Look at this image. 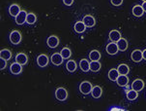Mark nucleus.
Instances as JSON below:
<instances>
[{
	"mask_svg": "<svg viewBox=\"0 0 146 111\" xmlns=\"http://www.w3.org/2000/svg\"><path fill=\"white\" fill-rule=\"evenodd\" d=\"M21 11V7H19L18 4H12L11 6L9 7V13L13 17H17Z\"/></svg>",
	"mask_w": 146,
	"mask_h": 111,
	"instance_id": "dca6fc26",
	"label": "nucleus"
},
{
	"mask_svg": "<svg viewBox=\"0 0 146 111\" xmlns=\"http://www.w3.org/2000/svg\"><path fill=\"white\" fill-rule=\"evenodd\" d=\"M82 22L85 24V26H87V28H93L96 24L95 18H94L93 16H91V15H86V16H84Z\"/></svg>",
	"mask_w": 146,
	"mask_h": 111,
	"instance_id": "0eeeda50",
	"label": "nucleus"
},
{
	"mask_svg": "<svg viewBox=\"0 0 146 111\" xmlns=\"http://www.w3.org/2000/svg\"><path fill=\"white\" fill-rule=\"evenodd\" d=\"M16 61L21 65H25L26 63H28V57L24 53H19L18 55L16 56Z\"/></svg>",
	"mask_w": 146,
	"mask_h": 111,
	"instance_id": "9d476101",
	"label": "nucleus"
},
{
	"mask_svg": "<svg viewBox=\"0 0 146 111\" xmlns=\"http://www.w3.org/2000/svg\"><path fill=\"white\" fill-rule=\"evenodd\" d=\"M111 110H122V109H119V108H112Z\"/></svg>",
	"mask_w": 146,
	"mask_h": 111,
	"instance_id": "c9c22d12",
	"label": "nucleus"
},
{
	"mask_svg": "<svg viewBox=\"0 0 146 111\" xmlns=\"http://www.w3.org/2000/svg\"><path fill=\"white\" fill-rule=\"evenodd\" d=\"M116 82H117L118 86H121V87H126V86L128 85L129 83V78L127 75H119V77L117 78V80H116Z\"/></svg>",
	"mask_w": 146,
	"mask_h": 111,
	"instance_id": "f3484780",
	"label": "nucleus"
},
{
	"mask_svg": "<svg viewBox=\"0 0 146 111\" xmlns=\"http://www.w3.org/2000/svg\"><path fill=\"white\" fill-rule=\"evenodd\" d=\"M37 63H38V65L40 66V67H46V66L48 65V56L44 55V54L39 55L38 58H37Z\"/></svg>",
	"mask_w": 146,
	"mask_h": 111,
	"instance_id": "1a4fd4ad",
	"label": "nucleus"
},
{
	"mask_svg": "<svg viewBox=\"0 0 146 111\" xmlns=\"http://www.w3.org/2000/svg\"><path fill=\"white\" fill-rule=\"evenodd\" d=\"M137 97H138V94L137 91H135L133 89L127 92V98L129 100H137Z\"/></svg>",
	"mask_w": 146,
	"mask_h": 111,
	"instance_id": "cd10ccee",
	"label": "nucleus"
},
{
	"mask_svg": "<svg viewBox=\"0 0 146 111\" xmlns=\"http://www.w3.org/2000/svg\"><path fill=\"white\" fill-rule=\"evenodd\" d=\"M10 41L14 45H18L21 42V33L19 30H13L10 34Z\"/></svg>",
	"mask_w": 146,
	"mask_h": 111,
	"instance_id": "f03ea898",
	"label": "nucleus"
},
{
	"mask_svg": "<svg viewBox=\"0 0 146 111\" xmlns=\"http://www.w3.org/2000/svg\"><path fill=\"white\" fill-rule=\"evenodd\" d=\"M131 58H132V61H135V63H139L143 59L142 52L140 50H135L132 53V55H131Z\"/></svg>",
	"mask_w": 146,
	"mask_h": 111,
	"instance_id": "ddd939ff",
	"label": "nucleus"
},
{
	"mask_svg": "<svg viewBox=\"0 0 146 111\" xmlns=\"http://www.w3.org/2000/svg\"><path fill=\"white\" fill-rule=\"evenodd\" d=\"M76 63L74 60H70L67 61L66 63V68L67 70L69 71V72H75L76 69Z\"/></svg>",
	"mask_w": 146,
	"mask_h": 111,
	"instance_id": "4be33fe9",
	"label": "nucleus"
},
{
	"mask_svg": "<svg viewBox=\"0 0 146 111\" xmlns=\"http://www.w3.org/2000/svg\"><path fill=\"white\" fill-rule=\"evenodd\" d=\"M121 38H122V37H121L120 31L116 30V29H113V30H111L110 32V39L111 42H116V43H117Z\"/></svg>",
	"mask_w": 146,
	"mask_h": 111,
	"instance_id": "4468645a",
	"label": "nucleus"
},
{
	"mask_svg": "<svg viewBox=\"0 0 146 111\" xmlns=\"http://www.w3.org/2000/svg\"><path fill=\"white\" fill-rule=\"evenodd\" d=\"M117 70L119 71V74L121 75H127L129 73V71H130V68H129V66L127 65H120L119 66L117 67Z\"/></svg>",
	"mask_w": 146,
	"mask_h": 111,
	"instance_id": "bb28decb",
	"label": "nucleus"
},
{
	"mask_svg": "<svg viewBox=\"0 0 146 111\" xmlns=\"http://www.w3.org/2000/svg\"><path fill=\"white\" fill-rule=\"evenodd\" d=\"M143 88H144V82L141 79H137L132 84V89L137 91V92H140L141 90H143Z\"/></svg>",
	"mask_w": 146,
	"mask_h": 111,
	"instance_id": "f8f14e48",
	"label": "nucleus"
},
{
	"mask_svg": "<svg viewBox=\"0 0 146 111\" xmlns=\"http://www.w3.org/2000/svg\"><path fill=\"white\" fill-rule=\"evenodd\" d=\"M46 44H48V46L49 48H52V49L56 48V47L59 45V38L55 35L49 36L48 38V40H46Z\"/></svg>",
	"mask_w": 146,
	"mask_h": 111,
	"instance_id": "423d86ee",
	"label": "nucleus"
},
{
	"mask_svg": "<svg viewBox=\"0 0 146 111\" xmlns=\"http://www.w3.org/2000/svg\"><path fill=\"white\" fill-rule=\"evenodd\" d=\"M118 51H119V48H118L116 42H111L106 45V53L110 55H116Z\"/></svg>",
	"mask_w": 146,
	"mask_h": 111,
	"instance_id": "39448f33",
	"label": "nucleus"
},
{
	"mask_svg": "<svg viewBox=\"0 0 146 111\" xmlns=\"http://www.w3.org/2000/svg\"><path fill=\"white\" fill-rule=\"evenodd\" d=\"M117 46H118V48H119V51L125 52L128 49V41H127V39L121 38L120 40L117 42Z\"/></svg>",
	"mask_w": 146,
	"mask_h": 111,
	"instance_id": "412c9836",
	"label": "nucleus"
},
{
	"mask_svg": "<svg viewBox=\"0 0 146 111\" xmlns=\"http://www.w3.org/2000/svg\"><path fill=\"white\" fill-rule=\"evenodd\" d=\"M119 71L117 69H115V68H111L110 70V72H108V78L110 79L111 81H116L117 80V78L119 77Z\"/></svg>",
	"mask_w": 146,
	"mask_h": 111,
	"instance_id": "393cba45",
	"label": "nucleus"
},
{
	"mask_svg": "<svg viewBox=\"0 0 146 111\" xmlns=\"http://www.w3.org/2000/svg\"><path fill=\"white\" fill-rule=\"evenodd\" d=\"M10 71H11V73L15 74V75L21 74L22 72V65L16 61V63H12L11 66H10Z\"/></svg>",
	"mask_w": 146,
	"mask_h": 111,
	"instance_id": "9b49d317",
	"label": "nucleus"
},
{
	"mask_svg": "<svg viewBox=\"0 0 146 111\" xmlns=\"http://www.w3.org/2000/svg\"><path fill=\"white\" fill-rule=\"evenodd\" d=\"M89 59L90 61H100L101 59V53L97 50H93L89 54Z\"/></svg>",
	"mask_w": 146,
	"mask_h": 111,
	"instance_id": "a878e982",
	"label": "nucleus"
},
{
	"mask_svg": "<svg viewBox=\"0 0 146 111\" xmlns=\"http://www.w3.org/2000/svg\"><path fill=\"white\" fill-rule=\"evenodd\" d=\"M102 65L99 63V61H90V70L93 72H98L101 69Z\"/></svg>",
	"mask_w": 146,
	"mask_h": 111,
	"instance_id": "b1692460",
	"label": "nucleus"
},
{
	"mask_svg": "<svg viewBox=\"0 0 146 111\" xmlns=\"http://www.w3.org/2000/svg\"><path fill=\"white\" fill-rule=\"evenodd\" d=\"M55 98L60 102H64L68 98V92L65 88H58L55 91Z\"/></svg>",
	"mask_w": 146,
	"mask_h": 111,
	"instance_id": "7ed1b4c3",
	"label": "nucleus"
},
{
	"mask_svg": "<svg viewBox=\"0 0 146 111\" xmlns=\"http://www.w3.org/2000/svg\"><path fill=\"white\" fill-rule=\"evenodd\" d=\"M61 56L63 57L64 60H67V59H69L72 55V51L70 50L69 48H63L62 50L60 52Z\"/></svg>",
	"mask_w": 146,
	"mask_h": 111,
	"instance_id": "c756f323",
	"label": "nucleus"
},
{
	"mask_svg": "<svg viewBox=\"0 0 146 111\" xmlns=\"http://www.w3.org/2000/svg\"><path fill=\"white\" fill-rule=\"evenodd\" d=\"M142 1H143V2H144V1H146V0H142Z\"/></svg>",
	"mask_w": 146,
	"mask_h": 111,
	"instance_id": "e433bc0d",
	"label": "nucleus"
},
{
	"mask_svg": "<svg viewBox=\"0 0 146 111\" xmlns=\"http://www.w3.org/2000/svg\"><path fill=\"white\" fill-rule=\"evenodd\" d=\"M26 18H27L26 11H24V10H21V11L19 12V14L18 15V16L15 17V21H16L17 24H19V26H21V24H23L26 22Z\"/></svg>",
	"mask_w": 146,
	"mask_h": 111,
	"instance_id": "20e7f679",
	"label": "nucleus"
},
{
	"mask_svg": "<svg viewBox=\"0 0 146 111\" xmlns=\"http://www.w3.org/2000/svg\"><path fill=\"white\" fill-rule=\"evenodd\" d=\"M142 57H143V60L146 61V49L142 52Z\"/></svg>",
	"mask_w": 146,
	"mask_h": 111,
	"instance_id": "72a5a7b5",
	"label": "nucleus"
},
{
	"mask_svg": "<svg viewBox=\"0 0 146 111\" xmlns=\"http://www.w3.org/2000/svg\"><path fill=\"white\" fill-rule=\"evenodd\" d=\"M142 7H143V10H144V12H146V1L143 2L142 4Z\"/></svg>",
	"mask_w": 146,
	"mask_h": 111,
	"instance_id": "f704fd0d",
	"label": "nucleus"
},
{
	"mask_svg": "<svg viewBox=\"0 0 146 111\" xmlns=\"http://www.w3.org/2000/svg\"><path fill=\"white\" fill-rule=\"evenodd\" d=\"M63 60H64V59H63V57L61 56L60 53H54L53 55L51 56V58H50L51 63H52L54 65H62Z\"/></svg>",
	"mask_w": 146,
	"mask_h": 111,
	"instance_id": "6e6552de",
	"label": "nucleus"
},
{
	"mask_svg": "<svg viewBox=\"0 0 146 111\" xmlns=\"http://www.w3.org/2000/svg\"><path fill=\"white\" fill-rule=\"evenodd\" d=\"M111 4L114 5V6H120L123 3V0H110Z\"/></svg>",
	"mask_w": 146,
	"mask_h": 111,
	"instance_id": "2f4dec72",
	"label": "nucleus"
},
{
	"mask_svg": "<svg viewBox=\"0 0 146 111\" xmlns=\"http://www.w3.org/2000/svg\"><path fill=\"white\" fill-rule=\"evenodd\" d=\"M6 65H7V61L0 58V69L3 70L4 68H6Z\"/></svg>",
	"mask_w": 146,
	"mask_h": 111,
	"instance_id": "7c9ffc66",
	"label": "nucleus"
},
{
	"mask_svg": "<svg viewBox=\"0 0 146 111\" xmlns=\"http://www.w3.org/2000/svg\"><path fill=\"white\" fill-rule=\"evenodd\" d=\"M63 3L67 6H71L74 3V0H63Z\"/></svg>",
	"mask_w": 146,
	"mask_h": 111,
	"instance_id": "473e14b6",
	"label": "nucleus"
},
{
	"mask_svg": "<svg viewBox=\"0 0 146 111\" xmlns=\"http://www.w3.org/2000/svg\"><path fill=\"white\" fill-rule=\"evenodd\" d=\"M143 14H144V10H143V7L140 6V5H135L133 8V15L135 17L139 18V17L143 16Z\"/></svg>",
	"mask_w": 146,
	"mask_h": 111,
	"instance_id": "a211bd4d",
	"label": "nucleus"
},
{
	"mask_svg": "<svg viewBox=\"0 0 146 111\" xmlns=\"http://www.w3.org/2000/svg\"><path fill=\"white\" fill-rule=\"evenodd\" d=\"M92 89H93V86L92 84L88 81H83L82 83L80 85V91L81 94L83 95H88V94H91L92 92Z\"/></svg>",
	"mask_w": 146,
	"mask_h": 111,
	"instance_id": "f257e3e1",
	"label": "nucleus"
},
{
	"mask_svg": "<svg viewBox=\"0 0 146 111\" xmlns=\"http://www.w3.org/2000/svg\"><path fill=\"white\" fill-rule=\"evenodd\" d=\"M80 67L83 72H88V71L90 70V63L88 61V60L83 59L80 63Z\"/></svg>",
	"mask_w": 146,
	"mask_h": 111,
	"instance_id": "aec40b11",
	"label": "nucleus"
},
{
	"mask_svg": "<svg viewBox=\"0 0 146 111\" xmlns=\"http://www.w3.org/2000/svg\"><path fill=\"white\" fill-rule=\"evenodd\" d=\"M0 58L4 59L6 61H9L12 59V52L8 49H3L0 51Z\"/></svg>",
	"mask_w": 146,
	"mask_h": 111,
	"instance_id": "5701e85b",
	"label": "nucleus"
},
{
	"mask_svg": "<svg viewBox=\"0 0 146 111\" xmlns=\"http://www.w3.org/2000/svg\"><path fill=\"white\" fill-rule=\"evenodd\" d=\"M87 26H85V24L83 23V22H76L75 24V26H74V28H75V31L76 33H83L84 31H85V29Z\"/></svg>",
	"mask_w": 146,
	"mask_h": 111,
	"instance_id": "2eb2a0df",
	"label": "nucleus"
},
{
	"mask_svg": "<svg viewBox=\"0 0 146 111\" xmlns=\"http://www.w3.org/2000/svg\"><path fill=\"white\" fill-rule=\"evenodd\" d=\"M102 94H103V90L100 86H94L92 89V92H91V95L94 98H99L102 97Z\"/></svg>",
	"mask_w": 146,
	"mask_h": 111,
	"instance_id": "6ab92c4d",
	"label": "nucleus"
},
{
	"mask_svg": "<svg viewBox=\"0 0 146 111\" xmlns=\"http://www.w3.org/2000/svg\"><path fill=\"white\" fill-rule=\"evenodd\" d=\"M37 21V17L35 14L33 13H28L27 14V18H26V23L28 24H34Z\"/></svg>",
	"mask_w": 146,
	"mask_h": 111,
	"instance_id": "c85d7f7f",
	"label": "nucleus"
}]
</instances>
